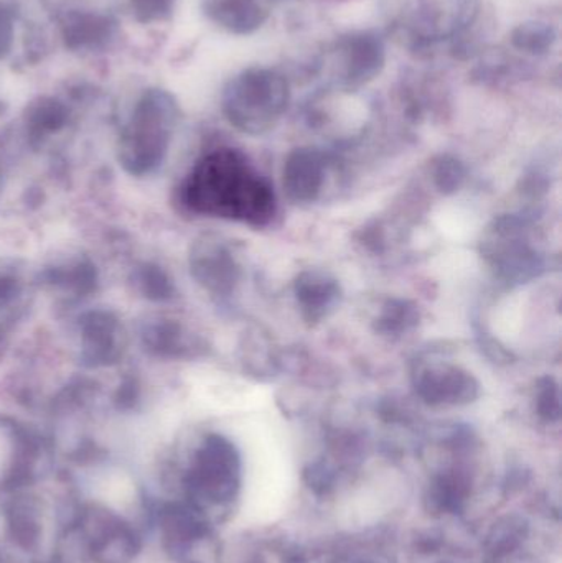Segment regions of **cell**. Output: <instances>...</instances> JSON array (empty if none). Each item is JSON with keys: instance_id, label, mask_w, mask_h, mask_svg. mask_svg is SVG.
<instances>
[{"instance_id": "1", "label": "cell", "mask_w": 562, "mask_h": 563, "mask_svg": "<svg viewBox=\"0 0 562 563\" xmlns=\"http://www.w3.org/2000/svg\"><path fill=\"white\" fill-rule=\"evenodd\" d=\"M178 200L197 217L266 228L277 213L273 185L234 148H217L195 162L178 188Z\"/></svg>"}, {"instance_id": "2", "label": "cell", "mask_w": 562, "mask_h": 563, "mask_svg": "<svg viewBox=\"0 0 562 563\" xmlns=\"http://www.w3.org/2000/svg\"><path fill=\"white\" fill-rule=\"evenodd\" d=\"M0 552L2 562L62 563L71 499L66 508L36 492L35 486L2 496Z\"/></svg>"}, {"instance_id": "3", "label": "cell", "mask_w": 562, "mask_h": 563, "mask_svg": "<svg viewBox=\"0 0 562 563\" xmlns=\"http://www.w3.org/2000/svg\"><path fill=\"white\" fill-rule=\"evenodd\" d=\"M180 115V108L170 92L145 91L119 132L115 145L119 167L132 178L158 174L167 161Z\"/></svg>"}, {"instance_id": "4", "label": "cell", "mask_w": 562, "mask_h": 563, "mask_svg": "<svg viewBox=\"0 0 562 563\" xmlns=\"http://www.w3.org/2000/svg\"><path fill=\"white\" fill-rule=\"evenodd\" d=\"M66 542L85 563H134L144 549V534L111 503L71 495Z\"/></svg>"}, {"instance_id": "5", "label": "cell", "mask_w": 562, "mask_h": 563, "mask_svg": "<svg viewBox=\"0 0 562 563\" xmlns=\"http://www.w3.org/2000/svg\"><path fill=\"white\" fill-rule=\"evenodd\" d=\"M290 102L287 79L276 69H244L223 91L221 108L227 121L240 132L261 135L276 128Z\"/></svg>"}, {"instance_id": "6", "label": "cell", "mask_w": 562, "mask_h": 563, "mask_svg": "<svg viewBox=\"0 0 562 563\" xmlns=\"http://www.w3.org/2000/svg\"><path fill=\"white\" fill-rule=\"evenodd\" d=\"M240 456L230 440L218 433L203 437L181 470V505L200 515L208 505H220L233 493ZM201 516V515H200Z\"/></svg>"}, {"instance_id": "7", "label": "cell", "mask_w": 562, "mask_h": 563, "mask_svg": "<svg viewBox=\"0 0 562 563\" xmlns=\"http://www.w3.org/2000/svg\"><path fill=\"white\" fill-rule=\"evenodd\" d=\"M52 460V443L33 427L0 413V496L38 485Z\"/></svg>"}, {"instance_id": "8", "label": "cell", "mask_w": 562, "mask_h": 563, "mask_svg": "<svg viewBox=\"0 0 562 563\" xmlns=\"http://www.w3.org/2000/svg\"><path fill=\"white\" fill-rule=\"evenodd\" d=\"M129 333L121 314L112 308H82L73 320V351L82 369L119 366L128 353Z\"/></svg>"}, {"instance_id": "9", "label": "cell", "mask_w": 562, "mask_h": 563, "mask_svg": "<svg viewBox=\"0 0 562 563\" xmlns=\"http://www.w3.org/2000/svg\"><path fill=\"white\" fill-rule=\"evenodd\" d=\"M525 218L502 217L495 221L491 240L485 243V260L507 284H525L537 279L544 271V260L528 241Z\"/></svg>"}, {"instance_id": "10", "label": "cell", "mask_w": 562, "mask_h": 563, "mask_svg": "<svg viewBox=\"0 0 562 563\" xmlns=\"http://www.w3.org/2000/svg\"><path fill=\"white\" fill-rule=\"evenodd\" d=\"M36 287L55 298L62 308L75 310L88 303L101 288V273L89 254L62 251L35 273Z\"/></svg>"}, {"instance_id": "11", "label": "cell", "mask_w": 562, "mask_h": 563, "mask_svg": "<svg viewBox=\"0 0 562 563\" xmlns=\"http://www.w3.org/2000/svg\"><path fill=\"white\" fill-rule=\"evenodd\" d=\"M188 269L211 298L227 301L243 279V267L231 241L220 234H200L188 251Z\"/></svg>"}, {"instance_id": "12", "label": "cell", "mask_w": 562, "mask_h": 563, "mask_svg": "<svg viewBox=\"0 0 562 563\" xmlns=\"http://www.w3.org/2000/svg\"><path fill=\"white\" fill-rule=\"evenodd\" d=\"M137 341L152 360L194 361L210 353L203 336L170 314H145L137 323Z\"/></svg>"}, {"instance_id": "13", "label": "cell", "mask_w": 562, "mask_h": 563, "mask_svg": "<svg viewBox=\"0 0 562 563\" xmlns=\"http://www.w3.org/2000/svg\"><path fill=\"white\" fill-rule=\"evenodd\" d=\"M419 399L434 407L469 406L481 397V383L471 371L455 364L421 363L412 371Z\"/></svg>"}, {"instance_id": "14", "label": "cell", "mask_w": 562, "mask_h": 563, "mask_svg": "<svg viewBox=\"0 0 562 563\" xmlns=\"http://www.w3.org/2000/svg\"><path fill=\"white\" fill-rule=\"evenodd\" d=\"M482 0H418L412 32L419 45L459 38L481 13Z\"/></svg>"}, {"instance_id": "15", "label": "cell", "mask_w": 562, "mask_h": 563, "mask_svg": "<svg viewBox=\"0 0 562 563\" xmlns=\"http://www.w3.org/2000/svg\"><path fill=\"white\" fill-rule=\"evenodd\" d=\"M342 85L360 89L382 75L386 66V45L376 32H355L339 42Z\"/></svg>"}, {"instance_id": "16", "label": "cell", "mask_w": 562, "mask_h": 563, "mask_svg": "<svg viewBox=\"0 0 562 563\" xmlns=\"http://www.w3.org/2000/svg\"><path fill=\"white\" fill-rule=\"evenodd\" d=\"M36 287L35 273L16 257H0V330L12 331L25 320Z\"/></svg>"}, {"instance_id": "17", "label": "cell", "mask_w": 562, "mask_h": 563, "mask_svg": "<svg viewBox=\"0 0 562 563\" xmlns=\"http://www.w3.org/2000/svg\"><path fill=\"white\" fill-rule=\"evenodd\" d=\"M327 162L322 152L312 147L294 148L287 155L283 170L286 197L293 203H313L326 181Z\"/></svg>"}, {"instance_id": "18", "label": "cell", "mask_w": 562, "mask_h": 563, "mask_svg": "<svg viewBox=\"0 0 562 563\" xmlns=\"http://www.w3.org/2000/svg\"><path fill=\"white\" fill-rule=\"evenodd\" d=\"M294 295L304 320L309 324H317L339 307L342 287L330 274L309 269L297 276L294 282Z\"/></svg>"}, {"instance_id": "19", "label": "cell", "mask_w": 562, "mask_h": 563, "mask_svg": "<svg viewBox=\"0 0 562 563\" xmlns=\"http://www.w3.org/2000/svg\"><path fill=\"white\" fill-rule=\"evenodd\" d=\"M69 109L65 102L42 96L30 102L23 112V134L33 152L42 151L55 135L62 134L69 124Z\"/></svg>"}, {"instance_id": "20", "label": "cell", "mask_w": 562, "mask_h": 563, "mask_svg": "<svg viewBox=\"0 0 562 563\" xmlns=\"http://www.w3.org/2000/svg\"><path fill=\"white\" fill-rule=\"evenodd\" d=\"M205 13L233 35H253L266 23L269 12L260 0H205Z\"/></svg>"}, {"instance_id": "21", "label": "cell", "mask_w": 562, "mask_h": 563, "mask_svg": "<svg viewBox=\"0 0 562 563\" xmlns=\"http://www.w3.org/2000/svg\"><path fill=\"white\" fill-rule=\"evenodd\" d=\"M128 285L135 297L148 303H170L178 297L172 274L155 261H141L129 271Z\"/></svg>"}, {"instance_id": "22", "label": "cell", "mask_w": 562, "mask_h": 563, "mask_svg": "<svg viewBox=\"0 0 562 563\" xmlns=\"http://www.w3.org/2000/svg\"><path fill=\"white\" fill-rule=\"evenodd\" d=\"M114 32L111 19L98 13L73 12L63 23V38L71 49L96 48L104 45Z\"/></svg>"}, {"instance_id": "23", "label": "cell", "mask_w": 562, "mask_h": 563, "mask_svg": "<svg viewBox=\"0 0 562 563\" xmlns=\"http://www.w3.org/2000/svg\"><path fill=\"white\" fill-rule=\"evenodd\" d=\"M421 323L418 305L403 298H389L375 318V331L386 338H401Z\"/></svg>"}, {"instance_id": "24", "label": "cell", "mask_w": 562, "mask_h": 563, "mask_svg": "<svg viewBox=\"0 0 562 563\" xmlns=\"http://www.w3.org/2000/svg\"><path fill=\"white\" fill-rule=\"evenodd\" d=\"M511 45L525 55L543 56L558 42V30L551 23L530 20L515 26L510 36Z\"/></svg>"}, {"instance_id": "25", "label": "cell", "mask_w": 562, "mask_h": 563, "mask_svg": "<svg viewBox=\"0 0 562 563\" xmlns=\"http://www.w3.org/2000/svg\"><path fill=\"white\" fill-rule=\"evenodd\" d=\"M465 177H467V168L454 155H439L432 162V178L441 194H458L464 185Z\"/></svg>"}, {"instance_id": "26", "label": "cell", "mask_w": 562, "mask_h": 563, "mask_svg": "<svg viewBox=\"0 0 562 563\" xmlns=\"http://www.w3.org/2000/svg\"><path fill=\"white\" fill-rule=\"evenodd\" d=\"M537 412L547 422L561 417L560 384L553 376H544L537 384Z\"/></svg>"}, {"instance_id": "27", "label": "cell", "mask_w": 562, "mask_h": 563, "mask_svg": "<svg viewBox=\"0 0 562 563\" xmlns=\"http://www.w3.org/2000/svg\"><path fill=\"white\" fill-rule=\"evenodd\" d=\"M112 406L118 412H134L142 404V386L137 376L125 374L112 393Z\"/></svg>"}, {"instance_id": "28", "label": "cell", "mask_w": 562, "mask_h": 563, "mask_svg": "<svg viewBox=\"0 0 562 563\" xmlns=\"http://www.w3.org/2000/svg\"><path fill=\"white\" fill-rule=\"evenodd\" d=\"M175 0H131L132 13L141 23L167 19L174 10Z\"/></svg>"}, {"instance_id": "29", "label": "cell", "mask_w": 562, "mask_h": 563, "mask_svg": "<svg viewBox=\"0 0 562 563\" xmlns=\"http://www.w3.org/2000/svg\"><path fill=\"white\" fill-rule=\"evenodd\" d=\"M13 43L12 12L0 3V58L7 55Z\"/></svg>"}, {"instance_id": "30", "label": "cell", "mask_w": 562, "mask_h": 563, "mask_svg": "<svg viewBox=\"0 0 562 563\" xmlns=\"http://www.w3.org/2000/svg\"><path fill=\"white\" fill-rule=\"evenodd\" d=\"M10 333L0 330V357L5 353L7 346H9Z\"/></svg>"}, {"instance_id": "31", "label": "cell", "mask_w": 562, "mask_h": 563, "mask_svg": "<svg viewBox=\"0 0 562 563\" xmlns=\"http://www.w3.org/2000/svg\"><path fill=\"white\" fill-rule=\"evenodd\" d=\"M2 188H3V174H2V168H0V197H2Z\"/></svg>"}]
</instances>
